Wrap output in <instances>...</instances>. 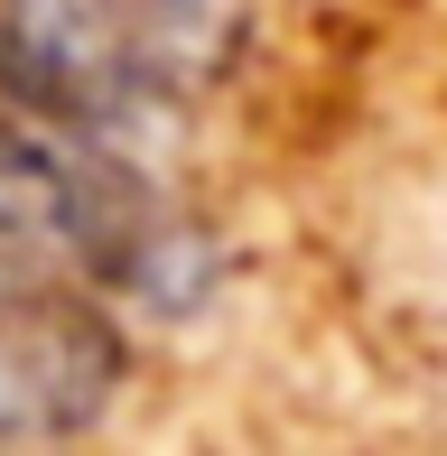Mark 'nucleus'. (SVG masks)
Listing matches in <instances>:
<instances>
[{
    "instance_id": "obj_1",
    "label": "nucleus",
    "mask_w": 447,
    "mask_h": 456,
    "mask_svg": "<svg viewBox=\"0 0 447 456\" xmlns=\"http://www.w3.org/2000/svg\"><path fill=\"white\" fill-rule=\"evenodd\" d=\"M0 271L75 280L121 317H177L206 298L215 252L121 159V140L0 102Z\"/></svg>"
},
{
    "instance_id": "obj_2",
    "label": "nucleus",
    "mask_w": 447,
    "mask_h": 456,
    "mask_svg": "<svg viewBox=\"0 0 447 456\" xmlns=\"http://www.w3.org/2000/svg\"><path fill=\"white\" fill-rule=\"evenodd\" d=\"M252 0H0V102L93 140L168 131L233 75Z\"/></svg>"
},
{
    "instance_id": "obj_3",
    "label": "nucleus",
    "mask_w": 447,
    "mask_h": 456,
    "mask_svg": "<svg viewBox=\"0 0 447 456\" xmlns=\"http://www.w3.org/2000/svg\"><path fill=\"white\" fill-rule=\"evenodd\" d=\"M121 307L75 280L0 271V456H75L131 382Z\"/></svg>"
}]
</instances>
